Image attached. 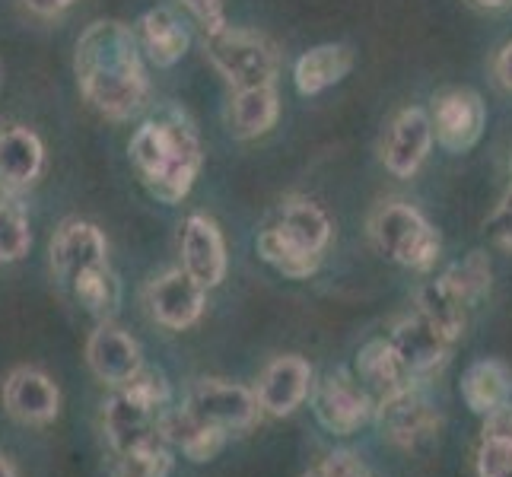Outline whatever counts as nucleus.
I'll return each instance as SVG.
<instances>
[{"mask_svg":"<svg viewBox=\"0 0 512 477\" xmlns=\"http://www.w3.org/2000/svg\"><path fill=\"white\" fill-rule=\"evenodd\" d=\"M74 74L83 99L109 121H128L147 105L150 77L134 29L96 20L83 29L74 51Z\"/></svg>","mask_w":512,"mask_h":477,"instance_id":"1","label":"nucleus"},{"mask_svg":"<svg viewBox=\"0 0 512 477\" xmlns=\"http://www.w3.org/2000/svg\"><path fill=\"white\" fill-rule=\"evenodd\" d=\"M128 153L144 188L163 204H179L188 198L204 163L198 131L179 112L144 121L134 131Z\"/></svg>","mask_w":512,"mask_h":477,"instance_id":"2","label":"nucleus"},{"mask_svg":"<svg viewBox=\"0 0 512 477\" xmlns=\"http://www.w3.org/2000/svg\"><path fill=\"white\" fill-rule=\"evenodd\" d=\"M331 233L334 226L319 204H312L309 198H284L258 233L255 249L274 271L303 280L319 271L322 255L331 245Z\"/></svg>","mask_w":512,"mask_h":477,"instance_id":"3","label":"nucleus"},{"mask_svg":"<svg viewBox=\"0 0 512 477\" xmlns=\"http://www.w3.org/2000/svg\"><path fill=\"white\" fill-rule=\"evenodd\" d=\"M369 236L385 258L414 271H430L443 252V239L433 223L404 201L379 204L376 214L369 217Z\"/></svg>","mask_w":512,"mask_h":477,"instance_id":"4","label":"nucleus"},{"mask_svg":"<svg viewBox=\"0 0 512 477\" xmlns=\"http://www.w3.org/2000/svg\"><path fill=\"white\" fill-rule=\"evenodd\" d=\"M204 51L217 74L233 90H252V86H274L277 77V48L261 32L233 29L210 32L204 39Z\"/></svg>","mask_w":512,"mask_h":477,"instance_id":"5","label":"nucleus"},{"mask_svg":"<svg viewBox=\"0 0 512 477\" xmlns=\"http://www.w3.org/2000/svg\"><path fill=\"white\" fill-rule=\"evenodd\" d=\"M102 433L115 455H131V452L166 446L163 411L150 408L147 401L131 395L128 388H115L112 398L102 404Z\"/></svg>","mask_w":512,"mask_h":477,"instance_id":"6","label":"nucleus"},{"mask_svg":"<svg viewBox=\"0 0 512 477\" xmlns=\"http://www.w3.org/2000/svg\"><path fill=\"white\" fill-rule=\"evenodd\" d=\"M185 408H191L201 420L214 423L217 430L229 436L249 433L258 423V417L264 414L255 398V388L236 385L229 379H214V376H204L191 385Z\"/></svg>","mask_w":512,"mask_h":477,"instance_id":"7","label":"nucleus"},{"mask_svg":"<svg viewBox=\"0 0 512 477\" xmlns=\"http://www.w3.org/2000/svg\"><path fill=\"white\" fill-rule=\"evenodd\" d=\"M312 414L328 433L350 436L376 417V401L357 376L338 369L312 388Z\"/></svg>","mask_w":512,"mask_h":477,"instance_id":"8","label":"nucleus"},{"mask_svg":"<svg viewBox=\"0 0 512 477\" xmlns=\"http://www.w3.org/2000/svg\"><path fill=\"white\" fill-rule=\"evenodd\" d=\"M376 427L382 439L392 446L414 449L439 430V411L433 401L423 395L420 382L401 388V392L376 401Z\"/></svg>","mask_w":512,"mask_h":477,"instance_id":"9","label":"nucleus"},{"mask_svg":"<svg viewBox=\"0 0 512 477\" xmlns=\"http://www.w3.org/2000/svg\"><path fill=\"white\" fill-rule=\"evenodd\" d=\"M430 121L439 147H446L449 153H465L484 134L487 125L484 99L474 90H468V86H452V90H443L433 99Z\"/></svg>","mask_w":512,"mask_h":477,"instance_id":"10","label":"nucleus"},{"mask_svg":"<svg viewBox=\"0 0 512 477\" xmlns=\"http://www.w3.org/2000/svg\"><path fill=\"white\" fill-rule=\"evenodd\" d=\"M207 306V290L185 268H172L150 280L147 309L156 325L169 331H185L201 322Z\"/></svg>","mask_w":512,"mask_h":477,"instance_id":"11","label":"nucleus"},{"mask_svg":"<svg viewBox=\"0 0 512 477\" xmlns=\"http://www.w3.org/2000/svg\"><path fill=\"white\" fill-rule=\"evenodd\" d=\"M48 264H51V274H55L61 284H74L83 271L109 264V242H105L102 229L96 223L64 220L55 229V236H51Z\"/></svg>","mask_w":512,"mask_h":477,"instance_id":"12","label":"nucleus"},{"mask_svg":"<svg viewBox=\"0 0 512 477\" xmlns=\"http://www.w3.org/2000/svg\"><path fill=\"white\" fill-rule=\"evenodd\" d=\"M392 344L398 350V357L404 369L411 373L414 382L430 379L436 369H443L449 353H452V338L446 331H439L430 318H423L420 312L401 318L392 331Z\"/></svg>","mask_w":512,"mask_h":477,"instance_id":"13","label":"nucleus"},{"mask_svg":"<svg viewBox=\"0 0 512 477\" xmlns=\"http://www.w3.org/2000/svg\"><path fill=\"white\" fill-rule=\"evenodd\" d=\"M4 408L26 427H45L61 411V388L35 366H16L4 379Z\"/></svg>","mask_w":512,"mask_h":477,"instance_id":"14","label":"nucleus"},{"mask_svg":"<svg viewBox=\"0 0 512 477\" xmlns=\"http://www.w3.org/2000/svg\"><path fill=\"white\" fill-rule=\"evenodd\" d=\"M312 395V366L309 360L287 353L277 357L261 369L255 382V398L264 414L271 417H290L296 408H303V401Z\"/></svg>","mask_w":512,"mask_h":477,"instance_id":"15","label":"nucleus"},{"mask_svg":"<svg viewBox=\"0 0 512 477\" xmlns=\"http://www.w3.org/2000/svg\"><path fill=\"white\" fill-rule=\"evenodd\" d=\"M45 169L42 137L16 121H0V191L16 198L29 191Z\"/></svg>","mask_w":512,"mask_h":477,"instance_id":"16","label":"nucleus"},{"mask_svg":"<svg viewBox=\"0 0 512 477\" xmlns=\"http://www.w3.org/2000/svg\"><path fill=\"white\" fill-rule=\"evenodd\" d=\"M433 121L423 109H404L395 115L382 137V163L398 179H411L433 147Z\"/></svg>","mask_w":512,"mask_h":477,"instance_id":"17","label":"nucleus"},{"mask_svg":"<svg viewBox=\"0 0 512 477\" xmlns=\"http://www.w3.org/2000/svg\"><path fill=\"white\" fill-rule=\"evenodd\" d=\"M86 366L93 369L99 382L109 388H121L137 376L144 357H140V344L128 331H121L112 322H102L86 341Z\"/></svg>","mask_w":512,"mask_h":477,"instance_id":"18","label":"nucleus"},{"mask_svg":"<svg viewBox=\"0 0 512 477\" xmlns=\"http://www.w3.org/2000/svg\"><path fill=\"white\" fill-rule=\"evenodd\" d=\"M182 268L198 280L204 290H214L226 277V242L220 226L204 217L191 214L182 226Z\"/></svg>","mask_w":512,"mask_h":477,"instance_id":"19","label":"nucleus"},{"mask_svg":"<svg viewBox=\"0 0 512 477\" xmlns=\"http://www.w3.org/2000/svg\"><path fill=\"white\" fill-rule=\"evenodd\" d=\"M223 430H217L214 423L201 420L191 408H166L163 411V439L166 446L182 452L188 462L204 465L210 458H217L226 446Z\"/></svg>","mask_w":512,"mask_h":477,"instance_id":"20","label":"nucleus"},{"mask_svg":"<svg viewBox=\"0 0 512 477\" xmlns=\"http://www.w3.org/2000/svg\"><path fill=\"white\" fill-rule=\"evenodd\" d=\"M134 35L140 42V51H144V55L150 58V64H156V67L179 64L188 51V42H191L182 20L166 7L147 10L144 16H140Z\"/></svg>","mask_w":512,"mask_h":477,"instance_id":"21","label":"nucleus"},{"mask_svg":"<svg viewBox=\"0 0 512 477\" xmlns=\"http://www.w3.org/2000/svg\"><path fill=\"white\" fill-rule=\"evenodd\" d=\"M357 379L366 388L373 401H382L388 395L401 392V388L414 385L411 373L404 369L398 350L392 341H369L366 347H360L357 353Z\"/></svg>","mask_w":512,"mask_h":477,"instance_id":"22","label":"nucleus"},{"mask_svg":"<svg viewBox=\"0 0 512 477\" xmlns=\"http://www.w3.org/2000/svg\"><path fill=\"white\" fill-rule=\"evenodd\" d=\"M458 392H462L471 414L487 417L490 411L512 401V369L503 360H478L462 373Z\"/></svg>","mask_w":512,"mask_h":477,"instance_id":"23","label":"nucleus"},{"mask_svg":"<svg viewBox=\"0 0 512 477\" xmlns=\"http://www.w3.org/2000/svg\"><path fill=\"white\" fill-rule=\"evenodd\" d=\"M353 70V48L341 42L315 45L293 67V80L299 96H319L328 86L341 83Z\"/></svg>","mask_w":512,"mask_h":477,"instance_id":"24","label":"nucleus"},{"mask_svg":"<svg viewBox=\"0 0 512 477\" xmlns=\"http://www.w3.org/2000/svg\"><path fill=\"white\" fill-rule=\"evenodd\" d=\"M280 118V102L274 86H252V90H233L226 109L229 134L239 140H255L268 134Z\"/></svg>","mask_w":512,"mask_h":477,"instance_id":"25","label":"nucleus"},{"mask_svg":"<svg viewBox=\"0 0 512 477\" xmlns=\"http://www.w3.org/2000/svg\"><path fill=\"white\" fill-rule=\"evenodd\" d=\"M474 468L478 477H512V401L484 417Z\"/></svg>","mask_w":512,"mask_h":477,"instance_id":"26","label":"nucleus"},{"mask_svg":"<svg viewBox=\"0 0 512 477\" xmlns=\"http://www.w3.org/2000/svg\"><path fill=\"white\" fill-rule=\"evenodd\" d=\"M417 312H420L423 318H430V322H433L439 331H446L452 341L465 331L468 306L446 287V280H443V277L427 280V284H423V287L417 290Z\"/></svg>","mask_w":512,"mask_h":477,"instance_id":"27","label":"nucleus"},{"mask_svg":"<svg viewBox=\"0 0 512 477\" xmlns=\"http://www.w3.org/2000/svg\"><path fill=\"white\" fill-rule=\"evenodd\" d=\"M74 296L80 299V306L96 315L99 322H112V315L121 306V284H118V274L109 268V264H99V268L83 271L74 284Z\"/></svg>","mask_w":512,"mask_h":477,"instance_id":"28","label":"nucleus"},{"mask_svg":"<svg viewBox=\"0 0 512 477\" xmlns=\"http://www.w3.org/2000/svg\"><path fill=\"white\" fill-rule=\"evenodd\" d=\"M439 277H443L446 287L471 309L490 290V258L484 252H471L462 261H455L452 268H446Z\"/></svg>","mask_w":512,"mask_h":477,"instance_id":"29","label":"nucleus"},{"mask_svg":"<svg viewBox=\"0 0 512 477\" xmlns=\"http://www.w3.org/2000/svg\"><path fill=\"white\" fill-rule=\"evenodd\" d=\"M32 233L26 210L10 194H0V264L23 261L29 255Z\"/></svg>","mask_w":512,"mask_h":477,"instance_id":"30","label":"nucleus"},{"mask_svg":"<svg viewBox=\"0 0 512 477\" xmlns=\"http://www.w3.org/2000/svg\"><path fill=\"white\" fill-rule=\"evenodd\" d=\"M172 474V449L156 446L147 452L118 455L112 477H169Z\"/></svg>","mask_w":512,"mask_h":477,"instance_id":"31","label":"nucleus"},{"mask_svg":"<svg viewBox=\"0 0 512 477\" xmlns=\"http://www.w3.org/2000/svg\"><path fill=\"white\" fill-rule=\"evenodd\" d=\"M121 388H128L131 395H137L140 401H147L150 408L156 411H166L169 404H172V388H169V379L163 369H156V366H140L137 369V376L128 382V385H121Z\"/></svg>","mask_w":512,"mask_h":477,"instance_id":"32","label":"nucleus"},{"mask_svg":"<svg viewBox=\"0 0 512 477\" xmlns=\"http://www.w3.org/2000/svg\"><path fill=\"white\" fill-rule=\"evenodd\" d=\"M509 175H512V159H509ZM484 226H487L490 239L497 242V249L512 255V179H509V188L503 191V198L497 201V207L490 210Z\"/></svg>","mask_w":512,"mask_h":477,"instance_id":"33","label":"nucleus"},{"mask_svg":"<svg viewBox=\"0 0 512 477\" xmlns=\"http://www.w3.org/2000/svg\"><path fill=\"white\" fill-rule=\"evenodd\" d=\"M322 471L328 477H376L373 471L366 468V462L350 449H334L325 462H322Z\"/></svg>","mask_w":512,"mask_h":477,"instance_id":"34","label":"nucleus"},{"mask_svg":"<svg viewBox=\"0 0 512 477\" xmlns=\"http://www.w3.org/2000/svg\"><path fill=\"white\" fill-rule=\"evenodd\" d=\"M179 4L198 20L204 35L226 29V13H223V0H179Z\"/></svg>","mask_w":512,"mask_h":477,"instance_id":"35","label":"nucleus"},{"mask_svg":"<svg viewBox=\"0 0 512 477\" xmlns=\"http://www.w3.org/2000/svg\"><path fill=\"white\" fill-rule=\"evenodd\" d=\"M23 7L39 20H55V16L74 7V0H23Z\"/></svg>","mask_w":512,"mask_h":477,"instance_id":"36","label":"nucleus"},{"mask_svg":"<svg viewBox=\"0 0 512 477\" xmlns=\"http://www.w3.org/2000/svg\"><path fill=\"white\" fill-rule=\"evenodd\" d=\"M493 74H497V80L512 93V42H506V45L500 48L497 61H493Z\"/></svg>","mask_w":512,"mask_h":477,"instance_id":"37","label":"nucleus"},{"mask_svg":"<svg viewBox=\"0 0 512 477\" xmlns=\"http://www.w3.org/2000/svg\"><path fill=\"white\" fill-rule=\"evenodd\" d=\"M0 477H20L16 474V465L10 462V455H4V452H0Z\"/></svg>","mask_w":512,"mask_h":477,"instance_id":"38","label":"nucleus"},{"mask_svg":"<svg viewBox=\"0 0 512 477\" xmlns=\"http://www.w3.org/2000/svg\"><path fill=\"white\" fill-rule=\"evenodd\" d=\"M471 4H478V7H484V10H500V7L509 4V0H471Z\"/></svg>","mask_w":512,"mask_h":477,"instance_id":"39","label":"nucleus"},{"mask_svg":"<svg viewBox=\"0 0 512 477\" xmlns=\"http://www.w3.org/2000/svg\"><path fill=\"white\" fill-rule=\"evenodd\" d=\"M303 477H328V474H325V471H322V465H319V468H312V471H306Z\"/></svg>","mask_w":512,"mask_h":477,"instance_id":"40","label":"nucleus"}]
</instances>
